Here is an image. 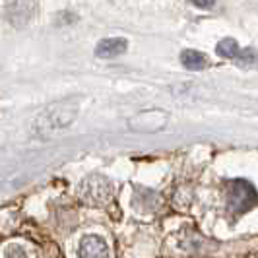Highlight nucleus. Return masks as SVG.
I'll use <instances>...</instances> for the list:
<instances>
[{"label":"nucleus","mask_w":258,"mask_h":258,"mask_svg":"<svg viewBox=\"0 0 258 258\" xmlns=\"http://www.w3.org/2000/svg\"><path fill=\"white\" fill-rule=\"evenodd\" d=\"M74 116H76V107L72 109V107H64V105H60V107L54 105L51 109H47V111L35 120L33 130L37 132L41 138H43V136L49 138L52 132L68 126V124L74 120Z\"/></svg>","instance_id":"1"},{"label":"nucleus","mask_w":258,"mask_h":258,"mask_svg":"<svg viewBox=\"0 0 258 258\" xmlns=\"http://www.w3.org/2000/svg\"><path fill=\"white\" fill-rule=\"evenodd\" d=\"M111 196H113L111 182L107 181L105 177H99V175H93L90 179H86L78 188L80 202L90 204V206H103Z\"/></svg>","instance_id":"2"},{"label":"nucleus","mask_w":258,"mask_h":258,"mask_svg":"<svg viewBox=\"0 0 258 258\" xmlns=\"http://www.w3.org/2000/svg\"><path fill=\"white\" fill-rule=\"evenodd\" d=\"M229 210L233 214L241 216L248 212L250 208H254L256 204V190L254 186L250 184L248 181H233L229 184Z\"/></svg>","instance_id":"3"},{"label":"nucleus","mask_w":258,"mask_h":258,"mask_svg":"<svg viewBox=\"0 0 258 258\" xmlns=\"http://www.w3.org/2000/svg\"><path fill=\"white\" fill-rule=\"evenodd\" d=\"M33 10H35L33 0H16L14 4H10V6L6 8V20H8L12 26L22 27L31 20Z\"/></svg>","instance_id":"4"},{"label":"nucleus","mask_w":258,"mask_h":258,"mask_svg":"<svg viewBox=\"0 0 258 258\" xmlns=\"http://www.w3.org/2000/svg\"><path fill=\"white\" fill-rule=\"evenodd\" d=\"M109 254L107 243L99 235H88L80 243V256L82 258H105Z\"/></svg>","instance_id":"5"},{"label":"nucleus","mask_w":258,"mask_h":258,"mask_svg":"<svg viewBox=\"0 0 258 258\" xmlns=\"http://www.w3.org/2000/svg\"><path fill=\"white\" fill-rule=\"evenodd\" d=\"M126 47H128V43L122 37L103 39L95 47V56L97 58H115V56H120L122 52H126Z\"/></svg>","instance_id":"6"},{"label":"nucleus","mask_w":258,"mask_h":258,"mask_svg":"<svg viewBox=\"0 0 258 258\" xmlns=\"http://www.w3.org/2000/svg\"><path fill=\"white\" fill-rule=\"evenodd\" d=\"M181 62L186 66L188 70H202V68L208 66V58L204 52L188 49V51L181 52Z\"/></svg>","instance_id":"7"},{"label":"nucleus","mask_w":258,"mask_h":258,"mask_svg":"<svg viewBox=\"0 0 258 258\" xmlns=\"http://www.w3.org/2000/svg\"><path fill=\"white\" fill-rule=\"evenodd\" d=\"M216 52L221 58H235V56H239V43L235 39H223L218 43Z\"/></svg>","instance_id":"8"},{"label":"nucleus","mask_w":258,"mask_h":258,"mask_svg":"<svg viewBox=\"0 0 258 258\" xmlns=\"http://www.w3.org/2000/svg\"><path fill=\"white\" fill-rule=\"evenodd\" d=\"M74 22H78V16L70 12H60V16L56 18V24L58 26H68V24H74Z\"/></svg>","instance_id":"9"},{"label":"nucleus","mask_w":258,"mask_h":258,"mask_svg":"<svg viewBox=\"0 0 258 258\" xmlns=\"http://www.w3.org/2000/svg\"><path fill=\"white\" fill-rule=\"evenodd\" d=\"M194 6H198V8H204V10H208V8H212L214 4H216V0H190Z\"/></svg>","instance_id":"10"},{"label":"nucleus","mask_w":258,"mask_h":258,"mask_svg":"<svg viewBox=\"0 0 258 258\" xmlns=\"http://www.w3.org/2000/svg\"><path fill=\"white\" fill-rule=\"evenodd\" d=\"M8 256H26V252L22 250V248H18V246H12V248H8V252H6Z\"/></svg>","instance_id":"11"}]
</instances>
